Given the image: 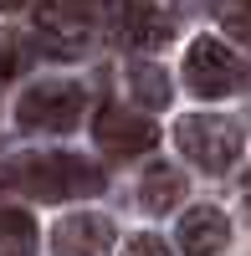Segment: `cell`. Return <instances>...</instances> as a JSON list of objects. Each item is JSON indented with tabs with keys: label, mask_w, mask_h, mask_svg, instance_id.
Returning a JSON list of instances; mask_svg holds the SVG:
<instances>
[{
	"label": "cell",
	"mask_w": 251,
	"mask_h": 256,
	"mask_svg": "<svg viewBox=\"0 0 251 256\" xmlns=\"http://www.w3.org/2000/svg\"><path fill=\"white\" fill-rule=\"evenodd\" d=\"M0 184L31 200H82V195H98L108 180L92 159H77V154H26L0 164Z\"/></svg>",
	"instance_id": "6da1fadb"
},
{
	"label": "cell",
	"mask_w": 251,
	"mask_h": 256,
	"mask_svg": "<svg viewBox=\"0 0 251 256\" xmlns=\"http://www.w3.org/2000/svg\"><path fill=\"white\" fill-rule=\"evenodd\" d=\"M174 144H180V154L195 169H205V174H226V169L241 159V128L231 118H220V113L180 118L174 123Z\"/></svg>",
	"instance_id": "7a4b0ae2"
},
{
	"label": "cell",
	"mask_w": 251,
	"mask_h": 256,
	"mask_svg": "<svg viewBox=\"0 0 251 256\" xmlns=\"http://www.w3.org/2000/svg\"><path fill=\"white\" fill-rule=\"evenodd\" d=\"M82 108H88V92L77 88V82H36L26 88V98L16 102V123L26 128V134H67V128L82 123Z\"/></svg>",
	"instance_id": "3957f363"
},
{
	"label": "cell",
	"mask_w": 251,
	"mask_h": 256,
	"mask_svg": "<svg viewBox=\"0 0 251 256\" xmlns=\"http://www.w3.org/2000/svg\"><path fill=\"white\" fill-rule=\"evenodd\" d=\"M174 0H118L113 6V36L123 46H138V52H159L164 41L174 36Z\"/></svg>",
	"instance_id": "277c9868"
},
{
	"label": "cell",
	"mask_w": 251,
	"mask_h": 256,
	"mask_svg": "<svg viewBox=\"0 0 251 256\" xmlns=\"http://www.w3.org/2000/svg\"><path fill=\"white\" fill-rule=\"evenodd\" d=\"M92 138L108 148L113 159H128V154H144V148L159 144V128L149 113H134L123 102H102L98 118H92Z\"/></svg>",
	"instance_id": "5b68a950"
},
{
	"label": "cell",
	"mask_w": 251,
	"mask_h": 256,
	"mask_svg": "<svg viewBox=\"0 0 251 256\" xmlns=\"http://www.w3.org/2000/svg\"><path fill=\"white\" fill-rule=\"evenodd\" d=\"M236 77H241V67H236V56H231L226 41H216V36H195V41H190L184 82H190L195 98H220V92H231Z\"/></svg>",
	"instance_id": "8992f818"
},
{
	"label": "cell",
	"mask_w": 251,
	"mask_h": 256,
	"mask_svg": "<svg viewBox=\"0 0 251 256\" xmlns=\"http://www.w3.org/2000/svg\"><path fill=\"white\" fill-rule=\"evenodd\" d=\"M56 256H108L113 251V220L108 216H67L52 230Z\"/></svg>",
	"instance_id": "52a82bcc"
},
{
	"label": "cell",
	"mask_w": 251,
	"mask_h": 256,
	"mask_svg": "<svg viewBox=\"0 0 251 256\" xmlns=\"http://www.w3.org/2000/svg\"><path fill=\"white\" fill-rule=\"evenodd\" d=\"M226 241H231V220H226L216 205H195L190 216L180 220V251L184 256H220Z\"/></svg>",
	"instance_id": "ba28073f"
},
{
	"label": "cell",
	"mask_w": 251,
	"mask_h": 256,
	"mask_svg": "<svg viewBox=\"0 0 251 256\" xmlns=\"http://www.w3.org/2000/svg\"><path fill=\"white\" fill-rule=\"evenodd\" d=\"M138 200H144L149 216L174 210V205L184 200V174H180L174 164H149V174H144V184H138Z\"/></svg>",
	"instance_id": "9c48e42d"
},
{
	"label": "cell",
	"mask_w": 251,
	"mask_h": 256,
	"mask_svg": "<svg viewBox=\"0 0 251 256\" xmlns=\"http://www.w3.org/2000/svg\"><path fill=\"white\" fill-rule=\"evenodd\" d=\"M36 251V220L16 205H0V256H31Z\"/></svg>",
	"instance_id": "30bf717a"
},
{
	"label": "cell",
	"mask_w": 251,
	"mask_h": 256,
	"mask_svg": "<svg viewBox=\"0 0 251 256\" xmlns=\"http://www.w3.org/2000/svg\"><path fill=\"white\" fill-rule=\"evenodd\" d=\"M128 88H134L138 102H149V108H164V102H170V82H164V72L154 62H134L128 67Z\"/></svg>",
	"instance_id": "8fae6325"
},
{
	"label": "cell",
	"mask_w": 251,
	"mask_h": 256,
	"mask_svg": "<svg viewBox=\"0 0 251 256\" xmlns=\"http://www.w3.org/2000/svg\"><path fill=\"white\" fill-rule=\"evenodd\" d=\"M220 26L231 31L236 41L251 46V0H226V6H220Z\"/></svg>",
	"instance_id": "7c38bea8"
},
{
	"label": "cell",
	"mask_w": 251,
	"mask_h": 256,
	"mask_svg": "<svg viewBox=\"0 0 251 256\" xmlns=\"http://www.w3.org/2000/svg\"><path fill=\"white\" fill-rule=\"evenodd\" d=\"M20 72V41L6 31V36H0V77H16Z\"/></svg>",
	"instance_id": "4fadbf2b"
},
{
	"label": "cell",
	"mask_w": 251,
	"mask_h": 256,
	"mask_svg": "<svg viewBox=\"0 0 251 256\" xmlns=\"http://www.w3.org/2000/svg\"><path fill=\"white\" fill-rule=\"evenodd\" d=\"M123 256H170V246H164L159 236H149V230H144V236H134L128 246H123Z\"/></svg>",
	"instance_id": "5bb4252c"
},
{
	"label": "cell",
	"mask_w": 251,
	"mask_h": 256,
	"mask_svg": "<svg viewBox=\"0 0 251 256\" xmlns=\"http://www.w3.org/2000/svg\"><path fill=\"white\" fill-rule=\"evenodd\" d=\"M46 0H0V16H20V10H41Z\"/></svg>",
	"instance_id": "9a60e30c"
}]
</instances>
